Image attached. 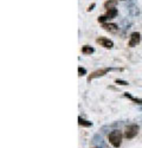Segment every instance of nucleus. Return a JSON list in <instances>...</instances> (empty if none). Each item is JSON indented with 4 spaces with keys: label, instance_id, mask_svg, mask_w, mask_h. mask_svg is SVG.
Segmentation results:
<instances>
[{
    "label": "nucleus",
    "instance_id": "obj_1",
    "mask_svg": "<svg viewBox=\"0 0 142 148\" xmlns=\"http://www.w3.org/2000/svg\"><path fill=\"white\" fill-rule=\"evenodd\" d=\"M122 139H123V135H122V132L121 130H113L109 133L108 135V140H109V143L114 147V148H118L122 143Z\"/></svg>",
    "mask_w": 142,
    "mask_h": 148
},
{
    "label": "nucleus",
    "instance_id": "obj_2",
    "mask_svg": "<svg viewBox=\"0 0 142 148\" xmlns=\"http://www.w3.org/2000/svg\"><path fill=\"white\" fill-rule=\"evenodd\" d=\"M117 13H118V11H117L116 7H115V8H110V10H105V13H104L103 16L98 17L97 21L101 23V24H104L106 20H111V19L116 18Z\"/></svg>",
    "mask_w": 142,
    "mask_h": 148
},
{
    "label": "nucleus",
    "instance_id": "obj_3",
    "mask_svg": "<svg viewBox=\"0 0 142 148\" xmlns=\"http://www.w3.org/2000/svg\"><path fill=\"white\" fill-rule=\"evenodd\" d=\"M113 70H115V69H111V68H103V69H98V70H96V71H92L90 75L88 76V82L90 83L92 79L98 78V77H102V76L105 75V73H108L109 71H113Z\"/></svg>",
    "mask_w": 142,
    "mask_h": 148
},
{
    "label": "nucleus",
    "instance_id": "obj_4",
    "mask_svg": "<svg viewBox=\"0 0 142 148\" xmlns=\"http://www.w3.org/2000/svg\"><path fill=\"white\" fill-rule=\"evenodd\" d=\"M140 127L137 125H129L124 130V138L126 139H134L139 134Z\"/></svg>",
    "mask_w": 142,
    "mask_h": 148
},
{
    "label": "nucleus",
    "instance_id": "obj_5",
    "mask_svg": "<svg viewBox=\"0 0 142 148\" xmlns=\"http://www.w3.org/2000/svg\"><path fill=\"white\" fill-rule=\"evenodd\" d=\"M96 43H97L100 46L104 47V49H113V47H114L113 40L109 39V38H106V37H98V38L96 39Z\"/></svg>",
    "mask_w": 142,
    "mask_h": 148
},
{
    "label": "nucleus",
    "instance_id": "obj_6",
    "mask_svg": "<svg viewBox=\"0 0 142 148\" xmlns=\"http://www.w3.org/2000/svg\"><path fill=\"white\" fill-rule=\"evenodd\" d=\"M141 42V33L140 32H133L130 34V38H129V42H128V46L130 47H134V46H137Z\"/></svg>",
    "mask_w": 142,
    "mask_h": 148
},
{
    "label": "nucleus",
    "instance_id": "obj_7",
    "mask_svg": "<svg viewBox=\"0 0 142 148\" xmlns=\"http://www.w3.org/2000/svg\"><path fill=\"white\" fill-rule=\"evenodd\" d=\"M102 27H103V30L108 31V32H111V33H114V32H116L118 30V26L114 23H104V24H102Z\"/></svg>",
    "mask_w": 142,
    "mask_h": 148
},
{
    "label": "nucleus",
    "instance_id": "obj_8",
    "mask_svg": "<svg viewBox=\"0 0 142 148\" xmlns=\"http://www.w3.org/2000/svg\"><path fill=\"white\" fill-rule=\"evenodd\" d=\"M117 1H118V0H106V1H104V4H103V7L105 10L115 8L116 5H117Z\"/></svg>",
    "mask_w": 142,
    "mask_h": 148
},
{
    "label": "nucleus",
    "instance_id": "obj_9",
    "mask_svg": "<svg viewBox=\"0 0 142 148\" xmlns=\"http://www.w3.org/2000/svg\"><path fill=\"white\" fill-rule=\"evenodd\" d=\"M82 53L83 55H91V53H94L95 52V49L94 47H91V46H89V45H84V46H82Z\"/></svg>",
    "mask_w": 142,
    "mask_h": 148
},
{
    "label": "nucleus",
    "instance_id": "obj_10",
    "mask_svg": "<svg viewBox=\"0 0 142 148\" xmlns=\"http://www.w3.org/2000/svg\"><path fill=\"white\" fill-rule=\"evenodd\" d=\"M78 125L79 126H82V127H91L92 126V122H90V121H87V120H84V119H82V117H78Z\"/></svg>",
    "mask_w": 142,
    "mask_h": 148
},
{
    "label": "nucleus",
    "instance_id": "obj_11",
    "mask_svg": "<svg viewBox=\"0 0 142 148\" xmlns=\"http://www.w3.org/2000/svg\"><path fill=\"white\" fill-rule=\"evenodd\" d=\"M124 97H127V98H129V100H132V101L136 102L137 104H142V100H141V98H136V97H133V96L130 95L129 92H124Z\"/></svg>",
    "mask_w": 142,
    "mask_h": 148
},
{
    "label": "nucleus",
    "instance_id": "obj_12",
    "mask_svg": "<svg viewBox=\"0 0 142 148\" xmlns=\"http://www.w3.org/2000/svg\"><path fill=\"white\" fill-rule=\"evenodd\" d=\"M87 75V70L84 69V68H82V66H79L78 68V76H85Z\"/></svg>",
    "mask_w": 142,
    "mask_h": 148
},
{
    "label": "nucleus",
    "instance_id": "obj_13",
    "mask_svg": "<svg viewBox=\"0 0 142 148\" xmlns=\"http://www.w3.org/2000/svg\"><path fill=\"white\" fill-rule=\"evenodd\" d=\"M115 83L116 84H120V85H128L129 84L127 81H123V79H115Z\"/></svg>",
    "mask_w": 142,
    "mask_h": 148
},
{
    "label": "nucleus",
    "instance_id": "obj_14",
    "mask_svg": "<svg viewBox=\"0 0 142 148\" xmlns=\"http://www.w3.org/2000/svg\"><path fill=\"white\" fill-rule=\"evenodd\" d=\"M95 5H96V4H95V3H92V4H91V5L89 6V7H88V10H87V11H88V12H90L91 10H94V7H95Z\"/></svg>",
    "mask_w": 142,
    "mask_h": 148
},
{
    "label": "nucleus",
    "instance_id": "obj_15",
    "mask_svg": "<svg viewBox=\"0 0 142 148\" xmlns=\"http://www.w3.org/2000/svg\"><path fill=\"white\" fill-rule=\"evenodd\" d=\"M92 148H98V147H92Z\"/></svg>",
    "mask_w": 142,
    "mask_h": 148
}]
</instances>
